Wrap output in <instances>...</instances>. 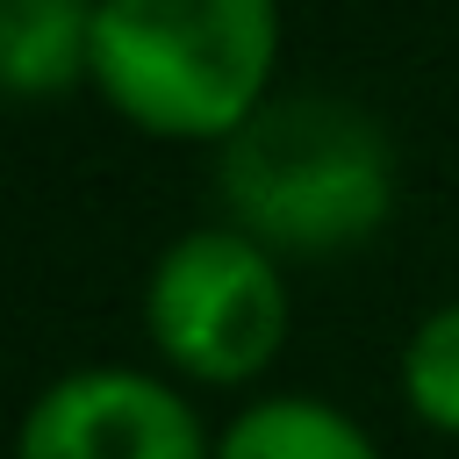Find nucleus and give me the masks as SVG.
<instances>
[{"label":"nucleus","instance_id":"1","mask_svg":"<svg viewBox=\"0 0 459 459\" xmlns=\"http://www.w3.org/2000/svg\"><path fill=\"white\" fill-rule=\"evenodd\" d=\"M215 194L244 237L294 258L366 244L394 208L387 129L337 93H273L215 151Z\"/></svg>","mask_w":459,"mask_h":459},{"label":"nucleus","instance_id":"2","mask_svg":"<svg viewBox=\"0 0 459 459\" xmlns=\"http://www.w3.org/2000/svg\"><path fill=\"white\" fill-rule=\"evenodd\" d=\"M273 0H100L93 86L151 136H237L265 108Z\"/></svg>","mask_w":459,"mask_h":459},{"label":"nucleus","instance_id":"3","mask_svg":"<svg viewBox=\"0 0 459 459\" xmlns=\"http://www.w3.org/2000/svg\"><path fill=\"white\" fill-rule=\"evenodd\" d=\"M143 323H151V344L179 373L244 380L287 337V287H280L273 251L258 237H244L237 222L186 230L151 265Z\"/></svg>","mask_w":459,"mask_h":459},{"label":"nucleus","instance_id":"4","mask_svg":"<svg viewBox=\"0 0 459 459\" xmlns=\"http://www.w3.org/2000/svg\"><path fill=\"white\" fill-rule=\"evenodd\" d=\"M14 459H215V452L165 380L129 366H79L29 402Z\"/></svg>","mask_w":459,"mask_h":459},{"label":"nucleus","instance_id":"5","mask_svg":"<svg viewBox=\"0 0 459 459\" xmlns=\"http://www.w3.org/2000/svg\"><path fill=\"white\" fill-rule=\"evenodd\" d=\"M93 14L100 0H0V79L14 93H65L93 72Z\"/></svg>","mask_w":459,"mask_h":459},{"label":"nucleus","instance_id":"6","mask_svg":"<svg viewBox=\"0 0 459 459\" xmlns=\"http://www.w3.org/2000/svg\"><path fill=\"white\" fill-rule=\"evenodd\" d=\"M215 459H380V452L344 409L316 394H265L215 437Z\"/></svg>","mask_w":459,"mask_h":459},{"label":"nucleus","instance_id":"7","mask_svg":"<svg viewBox=\"0 0 459 459\" xmlns=\"http://www.w3.org/2000/svg\"><path fill=\"white\" fill-rule=\"evenodd\" d=\"M402 394L423 423L459 430V301L430 308L416 337L402 344Z\"/></svg>","mask_w":459,"mask_h":459}]
</instances>
